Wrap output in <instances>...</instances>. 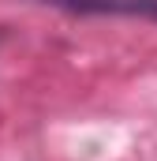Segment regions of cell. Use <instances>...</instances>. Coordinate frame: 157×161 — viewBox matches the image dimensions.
Returning <instances> with one entry per match:
<instances>
[{"label":"cell","mask_w":157,"mask_h":161,"mask_svg":"<svg viewBox=\"0 0 157 161\" xmlns=\"http://www.w3.org/2000/svg\"><path fill=\"white\" fill-rule=\"evenodd\" d=\"M45 4L82 11V15H127V19H154L157 23V0H45Z\"/></svg>","instance_id":"cell-1"}]
</instances>
